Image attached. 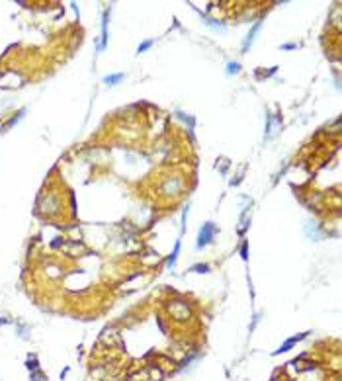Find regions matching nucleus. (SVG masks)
Listing matches in <instances>:
<instances>
[{"label": "nucleus", "mask_w": 342, "mask_h": 381, "mask_svg": "<svg viewBox=\"0 0 342 381\" xmlns=\"http://www.w3.org/2000/svg\"><path fill=\"white\" fill-rule=\"evenodd\" d=\"M213 235H215V225H213V223H205L204 229L200 231V237H197V248L209 244L211 239H213Z\"/></svg>", "instance_id": "nucleus-1"}, {"label": "nucleus", "mask_w": 342, "mask_h": 381, "mask_svg": "<svg viewBox=\"0 0 342 381\" xmlns=\"http://www.w3.org/2000/svg\"><path fill=\"white\" fill-rule=\"evenodd\" d=\"M303 336H305V334H299V336H293V338H290V340H286V342L282 344V346L278 348V350H276L274 354L278 356V354H284V352H287V350H291V348H293V344H295L297 340H301Z\"/></svg>", "instance_id": "nucleus-2"}, {"label": "nucleus", "mask_w": 342, "mask_h": 381, "mask_svg": "<svg viewBox=\"0 0 342 381\" xmlns=\"http://www.w3.org/2000/svg\"><path fill=\"white\" fill-rule=\"evenodd\" d=\"M121 78H123V75H111V76H106L104 82L106 84H115V82H119Z\"/></svg>", "instance_id": "nucleus-3"}, {"label": "nucleus", "mask_w": 342, "mask_h": 381, "mask_svg": "<svg viewBox=\"0 0 342 381\" xmlns=\"http://www.w3.org/2000/svg\"><path fill=\"white\" fill-rule=\"evenodd\" d=\"M178 250H180V242H176V248H174L172 256L168 258V266H174V262H176V256H178Z\"/></svg>", "instance_id": "nucleus-4"}, {"label": "nucleus", "mask_w": 342, "mask_h": 381, "mask_svg": "<svg viewBox=\"0 0 342 381\" xmlns=\"http://www.w3.org/2000/svg\"><path fill=\"white\" fill-rule=\"evenodd\" d=\"M192 272H209V266L207 264H197V266L192 268Z\"/></svg>", "instance_id": "nucleus-5"}, {"label": "nucleus", "mask_w": 342, "mask_h": 381, "mask_svg": "<svg viewBox=\"0 0 342 381\" xmlns=\"http://www.w3.org/2000/svg\"><path fill=\"white\" fill-rule=\"evenodd\" d=\"M151 45H153V41H145V43H141V45H139V49H137V51H139V53H143V51H147Z\"/></svg>", "instance_id": "nucleus-6"}, {"label": "nucleus", "mask_w": 342, "mask_h": 381, "mask_svg": "<svg viewBox=\"0 0 342 381\" xmlns=\"http://www.w3.org/2000/svg\"><path fill=\"white\" fill-rule=\"evenodd\" d=\"M239 68L240 67L237 65V63H229V72H231V75H233V72H239Z\"/></svg>", "instance_id": "nucleus-7"}, {"label": "nucleus", "mask_w": 342, "mask_h": 381, "mask_svg": "<svg viewBox=\"0 0 342 381\" xmlns=\"http://www.w3.org/2000/svg\"><path fill=\"white\" fill-rule=\"evenodd\" d=\"M28 368L29 369H35L37 368V362H35V360H29V362H28Z\"/></svg>", "instance_id": "nucleus-8"}]
</instances>
